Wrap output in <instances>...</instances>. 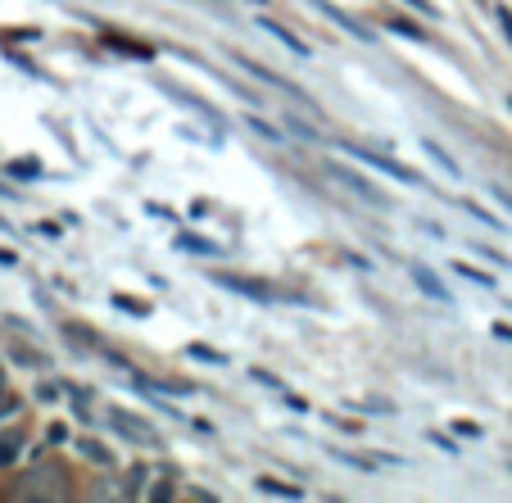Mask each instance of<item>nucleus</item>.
Returning a JSON list of instances; mask_svg holds the SVG:
<instances>
[{"mask_svg": "<svg viewBox=\"0 0 512 503\" xmlns=\"http://www.w3.org/2000/svg\"><path fill=\"white\" fill-rule=\"evenodd\" d=\"M386 32H395V37H408V41H417V46H426V32L417 28V23H408V19H390Z\"/></svg>", "mask_w": 512, "mask_h": 503, "instance_id": "ddd939ff", "label": "nucleus"}, {"mask_svg": "<svg viewBox=\"0 0 512 503\" xmlns=\"http://www.w3.org/2000/svg\"><path fill=\"white\" fill-rule=\"evenodd\" d=\"M254 490L277 494V499H304L300 485H286V481H277V476H254Z\"/></svg>", "mask_w": 512, "mask_h": 503, "instance_id": "9d476101", "label": "nucleus"}, {"mask_svg": "<svg viewBox=\"0 0 512 503\" xmlns=\"http://www.w3.org/2000/svg\"><path fill=\"white\" fill-rule=\"evenodd\" d=\"M490 195H494V200H499V204H503V213H512V195H508V191H503V186H490Z\"/></svg>", "mask_w": 512, "mask_h": 503, "instance_id": "a878e982", "label": "nucleus"}, {"mask_svg": "<svg viewBox=\"0 0 512 503\" xmlns=\"http://www.w3.org/2000/svg\"><path fill=\"white\" fill-rule=\"evenodd\" d=\"M422 150H426V155H431V159H435V164H440V168H445V177H454V182H458V177H463V168H458V164H454V159H449V155H445V150L435 146L431 136H426V141H422Z\"/></svg>", "mask_w": 512, "mask_h": 503, "instance_id": "f8f14e48", "label": "nucleus"}, {"mask_svg": "<svg viewBox=\"0 0 512 503\" xmlns=\"http://www.w3.org/2000/svg\"><path fill=\"white\" fill-rule=\"evenodd\" d=\"M177 250H195V254H218V245H213V241H200V236H191V232H177Z\"/></svg>", "mask_w": 512, "mask_h": 503, "instance_id": "4468645a", "label": "nucleus"}, {"mask_svg": "<svg viewBox=\"0 0 512 503\" xmlns=\"http://www.w3.org/2000/svg\"><path fill=\"white\" fill-rule=\"evenodd\" d=\"M73 445H78V454H82V458H91V463L114 467V454H109V449L100 445V440H87V436H82V440H73Z\"/></svg>", "mask_w": 512, "mask_h": 503, "instance_id": "9b49d317", "label": "nucleus"}, {"mask_svg": "<svg viewBox=\"0 0 512 503\" xmlns=\"http://www.w3.org/2000/svg\"><path fill=\"white\" fill-rule=\"evenodd\" d=\"M313 10H322V14H327V19H336L340 28H345V32H354L358 41H372V32L363 28V23H354V19H349V14L340 10V5H327V0H313Z\"/></svg>", "mask_w": 512, "mask_h": 503, "instance_id": "6e6552de", "label": "nucleus"}, {"mask_svg": "<svg viewBox=\"0 0 512 503\" xmlns=\"http://www.w3.org/2000/svg\"><path fill=\"white\" fill-rule=\"evenodd\" d=\"M236 64H241L245 73H250V78L268 82V87H277V91H290V96H295V100H304V105H309V96H304V91H295V87H290V82H281L277 73H268V68H263V64H254V59H245V55H236Z\"/></svg>", "mask_w": 512, "mask_h": 503, "instance_id": "0eeeda50", "label": "nucleus"}, {"mask_svg": "<svg viewBox=\"0 0 512 503\" xmlns=\"http://www.w3.org/2000/svg\"><path fill=\"white\" fill-rule=\"evenodd\" d=\"M19 413V404H14V399H5V404H0V417H14Z\"/></svg>", "mask_w": 512, "mask_h": 503, "instance_id": "c756f323", "label": "nucleus"}, {"mask_svg": "<svg viewBox=\"0 0 512 503\" xmlns=\"http://www.w3.org/2000/svg\"><path fill=\"white\" fill-rule=\"evenodd\" d=\"M499 28H503V37L512 41V14H508V5H499Z\"/></svg>", "mask_w": 512, "mask_h": 503, "instance_id": "393cba45", "label": "nucleus"}, {"mask_svg": "<svg viewBox=\"0 0 512 503\" xmlns=\"http://www.w3.org/2000/svg\"><path fill=\"white\" fill-rule=\"evenodd\" d=\"M454 431H458V436H467V440H481V426L467 422V417H463V422H454Z\"/></svg>", "mask_w": 512, "mask_h": 503, "instance_id": "6ab92c4d", "label": "nucleus"}, {"mask_svg": "<svg viewBox=\"0 0 512 503\" xmlns=\"http://www.w3.org/2000/svg\"><path fill=\"white\" fill-rule=\"evenodd\" d=\"M105 422H109V431H118V436L132 440V445H141V449H164V440H159L155 426L145 422V417L127 413V408H109Z\"/></svg>", "mask_w": 512, "mask_h": 503, "instance_id": "f257e3e1", "label": "nucleus"}, {"mask_svg": "<svg viewBox=\"0 0 512 503\" xmlns=\"http://www.w3.org/2000/svg\"><path fill=\"white\" fill-rule=\"evenodd\" d=\"M431 445H440V449H445V454H458V445H454V440H449V436H440V431H431Z\"/></svg>", "mask_w": 512, "mask_h": 503, "instance_id": "b1692460", "label": "nucleus"}, {"mask_svg": "<svg viewBox=\"0 0 512 503\" xmlns=\"http://www.w3.org/2000/svg\"><path fill=\"white\" fill-rule=\"evenodd\" d=\"M286 408H290V413H309V404H304L300 395H286Z\"/></svg>", "mask_w": 512, "mask_h": 503, "instance_id": "c85d7f7f", "label": "nucleus"}, {"mask_svg": "<svg viewBox=\"0 0 512 503\" xmlns=\"http://www.w3.org/2000/svg\"><path fill=\"white\" fill-rule=\"evenodd\" d=\"M10 399V381H5V368H0V404Z\"/></svg>", "mask_w": 512, "mask_h": 503, "instance_id": "7c9ffc66", "label": "nucleus"}, {"mask_svg": "<svg viewBox=\"0 0 512 503\" xmlns=\"http://www.w3.org/2000/svg\"><path fill=\"white\" fill-rule=\"evenodd\" d=\"M14 263H19V259H14L10 250H0V268H14Z\"/></svg>", "mask_w": 512, "mask_h": 503, "instance_id": "2f4dec72", "label": "nucleus"}, {"mask_svg": "<svg viewBox=\"0 0 512 503\" xmlns=\"http://www.w3.org/2000/svg\"><path fill=\"white\" fill-rule=\"evenodd\" d=\"M46 440H50V445H64V440H68V426H50V431H46Z\"/></svg>", "mask_w": 512, "mask_h": 503, "instance_id": "4be33fe9", "label": "nucleus"}, {"mask_svg": "<svg viewBox=\"0 0 512 503\" xmlns=\"http://www.w3.org/2000/svg\"><path fill=\"white\" fill-rule=\"evenodd\" d=\"M490 331H494V336H499V340H503V345H512V327H508V322H494V327H490Z\"/></svg>", "mask_w": 512, "mask_h": 503, "instance_id": "cd10ccee", "label": "nucleus"}, {"mask_svg": "<svg viewBox=\"0 0 512 503\" xmlns=\"http://www.w3.org/2000/svg\"><path fill=\"white\" fill-rule=\"evenodd\" d=\"M250 127H254V132H263V136H268V141H277V127H268V123H263V118H250Z\"/></svg>", "mask_w": 512, "mask_h": 503, "instance_id": "5701e85b", "label": "nucleus"}, {"mask_svg": "<svg viewBox=\"0 0 512 503\" xmlns=\"http://www.w3.org/2000/svg\"><path fill=\"white\" fill-rule=\"evenodd\" d=\"M472 254H481V259H490L494 268H508V259H503V254H494L490 245H472Z\"/></svg>", "mask_w": 512, "mask_h": 503, "instance_id": "a211bd4d", "label": "nucleus"}, {"mask_svg": "<svg viewBox=\"0 0 512 503\" xmlns=\"http://www.w3.org/2000/svg\"><path fill=\"white\" fill-rule=\"evenodd\" d=\"M503 467H508V472H512V458H503Z\"/></svg>", "mask_w": 512, "mask_h": 503, "instance_id": "473e14b6", "label": "nucleus"}, {"mask_svg": "<svg viewBox=\"0 0 512 503\" xmlns=\"http://www.w3.org/2000/svg\"><path fill=\"white\" fill-rule=\"evenodd\" d=\"M259 28L268 32V37H277V41H281V46H286V50H295V55H300V59H309V55H313V50L304 46V41L295 37V32H290V28H281V23H272V19H259Z\"/></svg>", "mask_w": 512, "mask_h": 503, "instance_id": "1a4fd4ad", "label": "nucleus"}, {"mask_svg": "<svg viewBox=\"0 0 512 503\" xmlns=\"http://www.w3.org/2000/svg\"><path fill=\"white\" fill-rule=\"evenodd\" d=\"M345 155H354L358 164H368V168H377V173H386V177H395V182H404V186H413V191H422V173L417 168H408V164H399V159H386V155H377V150H368V146H340Z\"/></svg>", "mask_w": 512, "mask_h": 503, "instance_id": "f03ea898", "label": "nucleus"}, {"mask_svg": "<svg viewBox=\"0 0 512 503\" xmlns=\"http://www.w3.org/2000/svg\"><path fill=\"white\" fill-rule=\"evenodd\" d=\"M408 277H413V286L426 295V300H435V304H454V295H449V286L440 277H435L426 263H408Z\"/></svg>", "mask_w": 512, "mask_h": 503, "instance_id": "39448f33", "label": "nucleus"}, {"mask_svg": "<svg viewBox=\"0 0 512 503\" xmlns=\"http://www.w3.org/2000/svg\"><path fill=\"white\" fill-rule=\"evenodd\" d=\"M209 281H218L223 291H236V295H245V300H254V304H277V291H272V286H263V281H254V277H236V272H218V268H213Z\"/></svg>", "mask_w": 512, "mask_h": 503, "instance_id": "20e7f679", "label": "nucleus"}, {"mask_svg": "<svg viewBox=\"0 0 512 503\" xmlns=\"http://www.w3.org/2000/svg\"><path fill=\"white\" fill-rule=\"evenodd\" d=\"M10 173H14V177H41V168H37V164H14Z\"/></svg>", "mask_w": 512, "mask_h": 503, "instance_id": "bb28decb", "label": "nucleus"}, {"mask_svg": "<svg viewBox=\"0 0 512 503\" xmlns=\"http://www.w3.org/2000/svg\"><path fill=\"white\" fill-rule=\"evenodd\" d=\"M327 177H336L340 186H345L349 195H358L363 204H372V209H390V195L386 191H377V182H368V177H358V173H349L345 164H336V159H327Z\"/></svg>", "mask_w": 512, "mask_h": 503, "instance_id": "7ed1b4c3", "label": "nucleus"}, {"mask_svg": "<svg viewBox=\"0 0 512 503\" xmlns=\"http://www.w3.org/2000/svg\"><path fill=\"white\" fill-rule=\"evenodd\" d=\"M454 272H458V277H467V281H472V286H485V291H490V286H494V277H490V272L472 268V263H454Z\"/></svg>", "mask_w": 512, "mask_h": 503, "instance_id": "2eb2a0df", "label": "nucleus"}, {"mask_svg": "<svg viewBox=\"0 0 512 503\" xmlns=\"http://www.w3.org/2000/svg\"><path fill=\"white\" fill-rule=\"evenodd\" d=\"M114 304H118L123 313H136V318H145V313H150L145 304H132V295H114Z\"/></svg>", "mask_w": 512, "mask_h": 503, "instance_id": "f3484780", "label": "nucleus"}, {"mask_svg": "<svg viewBox=\"0 0 512 503\" xmlns=\"http://www.w3.org/2000/svg\"><path fill=\"white\" fill-rule=\"evenodd\" d=\"M186 354L200 358V363H213V368H223V363H227V354H218V349H209V345H191Z\"/></svg>", "mask_w": 512, "mask_h": 503, "instance_id": "dca6fc26", "label": "nucleus"}, {"mask_svg": "<svg viewBox=\"0 0 512 503\" xmlns=\"http://www.w3.org/2000/svg\"><path fill=\"white\" fill-rule=\"evenodd\" d=\"M254 381H259V386H268V390H281V381L272 377V372H263V368H254Z\"/></svg>", "mask_w": 512, "mask_h": 503, "instance_id": "412c9836", "label": "nucleus"}, {"mask_svg": "<svg viewBox=\"0 0 512 503\" xmlns=\"http://www.w3.org/2000/svg\"><path fill=\"white\" fill-rule=\"evenodd\" d=\"M23 426H10V431H0V472H10L14 463L23 458Z\"/></svg>", "mask_w": 512, "mask_h": 503, "instance_id": "423d86ee", "label": "nucleus"}, {"mask_svg": "<svg viewBox=\"0 0 512 503\" xmlns=\"http://www.w3.org/2000/svg\"><path fill=\"white\" fill-rule=\"evenodd\" d=\"M404 5H408V10H417V14H422V19H431V14H440V10H431V0H404Z\"/></svg>", "mask_w": 512, "mask_h": 503, "instance_id": "aec40b11", "label": "nucleus"}]
</instances>
